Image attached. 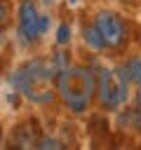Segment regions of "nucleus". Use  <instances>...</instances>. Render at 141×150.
Wrapping results in <instances>:
<instances>
[{
	"instance_id": "nucleus-1",
	"label": "nucleus",
	"mask_w": 141,
	"mask_h": 150,
	"mask_svg": "<svg viewBox=\"0 0 141 150\" xmlns=\"http://www.w3.org/2000/svg\"><path fill=\"white\" fill-rule=\"evenodd\" d=\"M56 91L73 112H85L94 98V73L87 68H63L54 75Z\"/></svg>"
},
{
	"instance_id": "nucleus-2",
	"label": "nucleus",
	"mask_w": 141,
	"mask_h": 150,
	"mask_svg": "<svg viewBox=\"0 0 141 150\" xmlns=\"http://www.w3.org/2000/svg\"><path fill=\"white\" fill-rule=\"evenodd\" d=\"M127 89H129V80L125 73V66L108 70L101 68L94 75V96L99 98V103L106 110H115L127 101Z\"/></svg>"
},
{
	"instance_id": "nucleus-3",
	"label": "nucleus",
	"mask_w": 141,
	"mask_h": 150,
	"mask_svg": "<svg viewBox=\"0 0 141 150\" xmlns=\"http://www.w3.org/2000/svg\"><path fill=\"white\" fill-rule=\"evenodd\" d=\"M94 28L99 30L106 49H122L127 42V21L113 9H99L94 16Z\"/></svg>"
},
{
	"instance_id": "nucleus-4",
	"label": "nucleus",
	"mask_w": 141,
	"mask_h": 150,
	"mask_svg": "<svg viewBox=\"0 0 141 150\" xmlns=\"http://www.w3.org/2000/svg\"><path fill=\"white\" fill-rule=\"evenodd\" d=\"M38 16H40V12H38V7H35L33 0H21L19 2L16 33H19V38H21L24 45H33L40 38V33H38Z\"/></svg>"
},
{
	"instance_id": "nucleus-5",
	"label": "nucleus",
	"mask_w": 141,
	"mask_h": 150,
	"mask_svg": "<svg viewBox=\"0 0 141 150\" xmlns=\"http://www.w3.org/2000/svg\"><path fill=\"white\" fill-rule=\"evenodd\" d=\"M35 138H38V134H35V129H33V124H28V122H24V124H19V127H16V131H14V141H12V145H14V148H21V150H26V148H33V143H35Z\"/></svg>"
},
{
	"instance_id": "nucleus-6",
	"label": "nucleus",
	"mask_w": 141,
	"mask_h": 150,
	"mask_svg": "<svg viewBox=\"0 0 141 150\" xmlns=\"http://www.w3.org/2000/svg\"><path fill=\"white\" fill-rule=\"evenodd\" d=\"M82 38H85V45H87L92 52H101V49H106V45H103V40H101V35H99V30L94 28V23L82 26Z\"/></svg>"
},
{
	"instance_id": "nucleus-7",
	"label": "nucleus",
	"mask_w": 141,
	"mask_h": 150,
	"mask_svg": "<svg viewBox=\"0 0 141 150\" xmlns=\"http://www.w3.org/2000/svg\"><path fill=\"white\" fill-rule=\"evenodd\" d=\"M125 73H127L129 84L141 87V56H132V59L125 63Z\"/></svg>"
},
{
	"instance_id": "nucleus-8",
	"label": "nucleus",
	"mask_w": 141,
	"mask_h": 150,
	"mask_svg": "<svg viewBox=\"0 0 141 150\" xmlns=\"http://www.w3.org/2000/svg\"><path fill=\"white\" fill-rule=\"evenodd\" d=\"M33 148H40V150H63L66 145L61 141H56L54 136H38L35 143H33Z\"/></svg>"
},
{
	"instance_id": "nucleus-9",
	"label": "nucleus",
	"mask_w": 141,
	"mask_h": 150,
	"mask_svg": "<svg viewBox=\"0 0 141 150\" xmlns=\"http://www.w3.org/2000/svg\"><path fill=\"white\" fill-rule=\"evenodd\" d=\"M68 40H70V26L63 21V23H59V30H56V45L59 47H66Z\"/></svg>"
},
{
	"instance_id": "nucleus-10",
	"label": "nucleus",
	"mask_w": 141,
	"mask_h": 150,
	"mask_svg": "<svg viewBox=\"0 0 141 150\" xmlns=\"http://www.w3.org/2000/svg\"><path fill=\"white\" fill-rule=\"evenodd\" d=\"M49 28H52V19H49L47 14H40V16H38V33L45 35Z\"/></svg>"
},
{
	"instance_id": "nucleus-11",
	"label": "nucleus",
	"mask_w": 141,
	"mask_h": 150,
	"mask_svg": "<svg viewBox=\"0 0 141 150\" xmlns=\"http://www.w3.org/2000/svg\"><path fill=\"white\" fill-rule=\"evenodd\" d=\"M5 21H7V7H5V5L0 2V26H2Z\"/></svg>"
},
{
	"instance_id": "nucleus-12",
	"label": "nucleus",
	"mask_w": 141,
	"mask_h": 150,
	"mask_svg": "<svg viewBox=\"0 0 141 150\" xmlns=\"http://www.w3.org/2000/svg\"><path fill=\"white\" fill-rule=\"evenodd\" d=\"M42 2H45V5H49V2H54V0H42Z\"/></svg>"
},
{
	"instance_id": "nucleus-13",
	"label": "nucleus",
	"mask_w": 141,
	"mask_h": 150,
	"mask_svg": "<svg viewBox=\"0 0 141 150\" xmlns=\"http://www.w3.org/2000/svg\"><path fill=\"white\" fill-rule=\"evenodd\" d=\"M120 2H132V0H120Z\"/></svg>"
},
{
	"instance_id": "nucleus-14",
	"label": "nucleus",
	"mask_w": 141,
	"mask_h": 150,
	"mask_svg": "<svg viewBox=\"0 0 141 150\" xmlns=\"http://www.w3.org/2000/svg\"><path fill=\"white\" fill-rule=\"evenodd\" d=\"M70 2H78V0H70Z\"/></svg>"
}]
</instances>
